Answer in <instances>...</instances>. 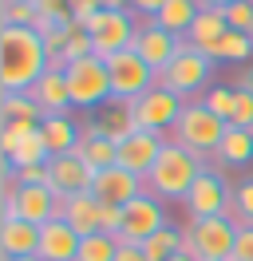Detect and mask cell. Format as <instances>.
<instances>
[{
	"label": "cell",
	"mask_w": 253,
	"mask_h": 261,
	"mask_svg": "<svg viewBox=\"0 0 253 261\" xmlns=\"http://www.w3.org/2000/svg\"><path fill=\"white\" fill-rule=\"evenodd\" d=\"M20 186H47V166H24V170H12Z\"/></svg>",
	"instance_id": "f35d334b"
},
{
	"label": "cell",
	"mask_w": 253,
	"mask_h": 261,
	"mask_svg": "<svg viewBox=\"0 0 253 261\" xmlns=\"http://www.w3.org/2000/svg\"><path fill=\"white\" fill-rule=\"evenodd\" d=\"M210 111L218 115V119H234V107H237V87H230V83H218V87H210L206 91V99H202Z\"/></svg>",
	"instance_id": "d6a6232c"
},
{
	"label": "cell",
	"mask_w": 253,
	"mask_h": 261,
	"mask_svg": "<svg viewBox=\"0 0 253 261\" xmlns=\"http://www.w3.org/2000/svg\"><path fill=\"white\" fill-rule=\"evenodd\" d=\"M75 154L91 166L95 174H99V170H111V166H119V143L107 139L95 123H91V127H83V139H79V150H75Z\"/></svg>",
	"instance_id": "7402d4cb"
},
{
	"label": "cell",
	"mask_w": 253,
	"mask_h": 261,
	"mask_svg": "<svg viewBox=\"0 0 253 261\" xmlns=\"http://www.w3.org/2000/svg\"><path fill=\"white\" fill-rule=\"evenodd\" d=\"M139 245H142V253H146V261H170V257H178V253H182V229L166 226V229L150 233V238H146V242H139Z\"/></svg>",
	"instance_id": "f1b7e54d"
},
{
	"label": "cell",
	"mask_w": 253,
	"mask_h": 261,
	"mask_svg": "<svg viewBox=\"0 0 253 261\" xmlns=\"http://www.w3.org/2000/svg\"><path fill=\"white\" fill-rule=\"evenodd\" d=\"M79 24H83V32L91 36L99 60H111V56L127 51L135 44V32H139V20H135L131 8H99L87 20H79Z\"/></svg>",
	"instance_id": "277c9868"
},
{
	"label": "cell",
	"mask_w": 253,
	"mask_h": 261,
	"mask_svg": "<svg viewBox=\"0 0 253 261\" xmlns=\"http://www.w3.org/2000/svg\"><path fill=\"white\" fill-rule=\"evenodd\" d=\"M170 139L166 135H155V130H135V135H127L123 143H119V166L131 170V174H139L146 178L150 174V166L158 163V154L166 147Z\"/></svg>",
	"instance_id": "9a60e30c"
},
{
	"label": "cell",
	"mask_w": 253,
	"mask_h": 261,
	"mask_svg": "<svg viewBox=\"0 0 253 261\" xmlns=\"http://www.w3.org/2000/svg\"><path fill=\"white\" fill-rule=\"evenodd\" d=\"M107 71H111V95L119 99V103L139 99L142 91H150V87L158 83V71L142 60L139 51H131V48L119 51V56H111Z\"/></svg>",
	"instance_id": "8fae6325"
},
{
	"label": "cell",
	"mask_w": 253,
	"mask_h": 261,
	"mask_svg": "<svg viewBox=\"0 0 253 261\" xmlns=\"http://www.w3.org/2000/svg\"><path fill=\"white\" fill-rule=\"evenodd\" d=\"M225 32H230V24H225V12H221V8H202V12H198V20L190 24L186 44H190V48H198V51H210Z\"/></svg>",
	"instance_id": "d4e9b609"
},
{
	"label": "cell",
	"mask_w": 253,
	"mask_h": 261,
	"mask_svg": "<svg viewBox=\"0 0 253 261\" xmlns=\"http://www.w3.org/2000/svg\"><path fill=\"white\" fill-rule=\"evenodd\" d=\"M234 214L237 226H253V174L234 186Z\"/></svg>",
	"instance_id": "836d02e7"
},
{
	"label": "cell",
	"mask_w": 253,
	"mask_h": 261,
	"mask_svg": "<svg viewBox=\"0 0 253 261\" xmlns=\"http://www.w3.org/2000/svg\"><path fill=\"white\" fill-rule=\"evenodd\" d=\"M206 170V163L194 154V150L178 147V143H166L162 154H158V163L150 166V174H146V194L155 198H182L190 194V186L198 182V174Z\"/></svg>",
	"instance_id": "7a4b0ae2"
},
{
	"label": "cell",
	"mask_w": 253,
	"mask_h": 261,
	"mask_svg": "<svg viewBox=\"0 0 253 261\" xmlns=\"http://www.w3.org/2000/svg\"><path fill=\"white\" fill-rule=\"evenodd\" d=\"M166 0H131V12H139V16H158V8H162Z\"/></svg>",
	"instance_id": "7bdbcfd3"
},
{
	"label": "cell",
	"mask_w": 253,
	"mask_h": 261,
	"mask_svg": "<svg viewBox=\"0 0 253 261\" xmlns=\"http://www.w3.org/2000/svg\"><path fill=\"white\" fill-rule=\"evenodd\" d=\"M36 8H40V16L56 20V24L75 20V16H71V0H36Z\"/></svg>",
	"instance_id": "8d00e7d4"
},
{
	"label": "cell",
	"mask_w": 253,
	"mask_h": 261,
	"mask_svg": "<svg viewBox=\"0 0 253 261\" xmlns=\"http://www.w3.org/2000/svg\"><path fill=\"white\" fill-rule=\"evenodd\" d=\"M115 261H146V253H142L139 242H123V238H119V253H115Z\"/></svg>",
	"instance_id": "b9f144b4"
},
{
	"label": "cell",
	"mask_w": 253,
	"mask_h": 261,
	"mask_svg": "<svg viewBox=\"0 0 253 261\" xmlns=\"http://www.w3.org/2000/svg\"><path fill=\"white\" fill-rule=\"evenodd\" d=\"M198 12H202V0H166L162 8H158V16H150L162 28V32L178 36V40H186L190 24L198 20Z\"/></svg>",
	"instance_id": "603a6c76"
},
{
	"label": "cell",
	"mask_w": 253,
	"mask_h": 261,
	"mask_svg": "<svg viewBox=\"0 0 253 261\" xmlns=\"http://www.w3.org/2000/svg\"><path fill=\"white\" fill-rule=\"evenodd\" d=\"M32 99L44 115H67L71 111V87H67V71H52L47 67L40 80L32 83Z\"/></svg>",
	"instance_id": "d6986e66"
},
{
	"label": "cell",
	"mask_w": 253,
	"mask_h": 261,
	"mask_svg": "<svg viewBox=\"0 0 253 261\" xmlns=\"http://www.w3.org/2000/svg\"><path fill=\"white\" fill-rule=\"evenodd\" d=\"M99 8H107V0H71V16L75 20H87L91 12H99Z\"/></svg>",
	"instance_id": "60d3db41"
},
{
	"label": "cell",
	"mask_w": 253,
	"mask_h": 261,
	"mask_svg": "<svg viewBox=\"0 0 253 261\" xmlns=\"http://www.w3.org/2000/svg\"><path fill=\"white\" fill-rule=\"evenodd\" d=\"M166 210H162V198L155 194H139L135 202H127L123 206V242H146L150 233L158 229H166Z\"/></svg>",
	"instance_id": "4fadbf2b"
},
{
	"label": "cell",
	"mask_w": 253,
	"mask_h": 261,
	"mask_svg": "<svg viewBox=\"0 0 253 261\" xmlns=\"http://www.w3.org/2000/svg\"><path fill=\"white\" fill-rule=\"evenodd\" d=\"M40 130H44V143L56 154H75L79 150V139H83V127H79L71 115H44L40 119Z\"/></svg>",
	"instance_id": "44dd1931"
},
{
	"label": "cell",
	"mask_w": 253,
	"mask_h": 261,
	"mask_svg": "<svg viewBox=\"0 0 253 261\" xmlns=\"http://www.w3.org/2000/svg\"><path fill=\"white\" fill-rule=\"evenodd\" d=\"M67 87H71V107H79V111L107 107L111 99H115L111 95L107 60H99V56H87V60L67 64Z\"/></svg>",
	"instance_id": "ba28073f"
},
{
	"label": "cell",
	"mask_w": 253,
	"mask_h": 261,
	"mask_svg": "<svg viewBox=\"0 0 253 261\" xmlns=\"http://www.w3.org/2000/svg\"><path fill=\"white\" fill-rule=\"evenodd\" d=\"M237 229L241 226H237V218H230V214L190 222V233H194V261H234Z\"/></svg>",
	"instance_id": "30bf717a"
},
{
	"label": "cell",
	"mask_w": 253,
	"mask_h": 261,
	"mask_svg": "<svg viewBox=\"0 0 253 261\" xmlns=\"http://www.w3.org/2000/svg\"><path fill=\"white\" fill-rule=\"evenodd\" d=\"M24 119H32V123L44 119L36 99L28 91H0V123H24Z\"/></svg>",
	"instance_id": "4316f807"
},
{
	"label": "cell",
	"mask_w": 253,
	"mask_h": 261,
	"mask_svg": "<svg viewBox=\"0 0 253 261\" xmlns=\"http://www.w3.org/2000/svg\"><path fill=\"white\" fill-rule=\"evenodd\" d=\"M107 8H131V0H107Z\"/></svg>",
	"instance_id": "bcb514c9"
},
{
	"label": "cell",
	"mask_w": 253,
	"mask_h": 261,
	"mask_svg": "<svg viewBox=\"0 0 253 261\" xmlns=\"http://www.w3.org/2000/svg\"><path fill=\"white\" fill-rule=\"evenodd\" d=\"M225 130H230L225 119H218L202 99H190L182 107V115H178V123L170 127V143H178V147L194 150L198 159H206V154H218Z\"/></svg>",
	"instance_id": "3957f363"
},
{
	"label": "cell",
	"mask_w": 253,
	"mask_h": 261,
	"mask_svg": "<svg viewBox=\"0 0 253 261\" xmlns=\"http://www.w3.org/2000/svg\"><path fill=\"white\" fill-rule=\"evenodd\" d=\"M230 127H245V130H253V91H245V87H237V107H234Z\"/></svg>",
	"instance_id": "d590c367"
},
{
	"label": "cell",
	"mask_w": 253,
	"mask_h": 261,
	"mask_svg": "<svg viewBox=\"0 0 253 261\" xmlns=\"http://www.w3.org/2000/svg\"><path fill=\"white\" fill-rule=\"evenodd\" d=\"M91 194L99 198L103 206H127V202H135L139 194H146V178L131 174L123 166H111V170H99V174H95Z\"/></svg>",
	"instance_id": "2e32d148"
},
{
	"label": "cell",
	"mask_w": 253,
	"mask_h": 261,
	"mask_svg": "<svg viewBox=\"0 0 253 261\" xmlns=\"http://www.w3.org/2000/svg\"><path fill=\"white\" fill-rule=\"evenodd\" d=\"M95 127L103 130L107 139H115V143H123L127 135H135V130H139V127H135V119H131V103H119V99H111V111L103 115Z\"/></svg>",
	"instance_id": "f546056e"
},
{
	"label": "cell",
	"mask_w": 253,
	"mask_h": 261,
	"mask_svg": "<svg viewBox=\"0 0 253 261\" xmlns=\"http://www.w3.org/2000/svg\"><path fill=\"white\" fill-rule=\"evenodd\" d=\"M178 48H182V40L170 32H162L155 20H139V32H135V44H131V51H139L146 64L155 67V71H162V67L170 64L174 56H178Z\"/></svg>",
	"instance_id": "e0dca14e"
},
{
	"label": "cell",
	"mask_w": 253,
	"mask_h": 261,
	"mask_svg": "<svg viewBox=\"0 0 253 261\" xmlns=\"http://www.w3.org/2000/svg\"><path fill=\"white\" fill-rule=\"evenodd\" d=\"M221 12H225V24H230L234 32L253 36V0H237V4L221 8Z\"/></svg>",
	"instance_id": "e575fe53"
},
{
	"label": "cell",
	"mask_w": 253,
	"mask_h": 261,
	"mask_svg": "<svg viewBox=\"0 0 253 261\" xmlns=\"http://www.w3.org/2000/svg\"><path fill=\"white\" fill-rule=\"evenodd\" d=\"M186 107V99L174 95L170 87L155 83L150 91H142L139 99H131V119L139 130H155V135H166L170 139V127L178 123V115Z\"/></svg>",
	"instance_id": "9c48e42d"
},
{
	"label": "cell",
	"mask_w": 253,
	"mask_h": 261,
	"mask_svg": "<svg viewBox=\"0 0 253 261\" xmlns=\"http://www.w3.org/2000/svg\"><path fill=\"white\" fill-rule=\"evenodd\" d=\"M4 261H40V257H4Z\"/></svg>",
	"instance_id": "7dc6e473"
},
{
	"label": "cell",
	"mask_w": 253,
	"mask_h": 261,
	"mask_svg": "<svg viewBox=\"0 0 253 261\" xmlns=\"http://www.w3.org/2000/svg\"><path fill=\"white\" fill-rule=\"evenodd\" d=\"M218 159H221V166H245V163H253V130L230 127V130H225V139H221V147H218Z\"/></svg>",
	"instance_id": "484cf974"
},
{
	"label": "cell",
	"mask_w": 253,
	"mask_h": 261,
	"mask_svg": "<svg viewBox=\"0 0 253 261\" xmlns=\"http://www.w3.org/2000/svg\"><path fill=\"white\" fill-rule=\"evenodd\" d=\"M0 154H4V170H24V166H47L52 150L44 143L40 123H0Z\"/></svg>",
	"instance_id": "8992f818"
},
{
	"label": "cell",
	"mask_w": 253,
	"mask_h": 261,
	"mask_svg": "<svg viewBox=\"0 0 253 261\" xmlns=\"http://www.w3.org/2000/svg\"><path fill=\"white\" fill-rule=\"evenodd\" d=\"M40 16V8H36V0H4V8H0V28H32Z\"/></svg>",
	"instance_id": "1f68e13d"
},
{
	"label": "cell",
	"mask_w": 253,
	"mask_h": 261,
	"mask_svg": "<svg viewBox=\"0 0 253 261\" xmlns=\"http://www.w3.org/2000/svg\"><path fill=\"white\" fill-rule=\"evenodd\" d=\"M99 210H103V202L95 194H75L63 206V222L75 229L79 238H91V233H99Z\"/></svg>",
	"instance_id": "cb8c5ba5"
},
{
	"label": "cell",
	"mask_w": 253,
	"mask_h": 261,
	"mask_svg": "<svg viewBox=\"0 0 253 261\" xmlns=\"http://www.w3.org/2000/svg\"><path fill=\"white\" fill-rule=\"evenodd\" d=\"M47 186L63 198H75V194H91L95 186V170L79 154H56L47 163Z\"/></svg>",
	"instance_id": "5bb4252c"
},
{
	"label": "cell",
	"mask_w": 253,
	"mask_h": 261,
	"mask_svg": "<svg viewBox=\"0 0 253 261\" xmlns=\"http://www.w3.org/2000/svg\"><path fill=\"white\" fill-rule=\"evenodd\" d=\"M210 75H214V60H210L206 51L190 48L186 40H182L178 56H174L170 64L158 71V83H162V87H170L174 95H182V99L190 103V99H194L206 83H210Z\"/></svg>",
	"instance_id": "52a82bcc"
},
{
	"label": "cell",
	"mask_w": 253,
	"mask_h": 261,
	"mask_svg": "<svg viewBox=\"0 0 253 261\" xmlns=\"http://www.w3.org/2000/svg\"><path fill=\"white\" fill-rule=\"evenodd\" d=\"M60 198L52 186H20L12 170H4V218H24L32 226H47L60 218Z\"/></svg>",
	"instance_id": "5b68a950"
},
{
	"label": "cell",
	"mask_w": 253,
	"mask_h": 261,
	"mask_svg": "<svg viewBox=\"0 0 253 261\" xmlns=\"http://www.w3.org/2000/svg\"><path fill=\"white\" fill-rule=\"evenodd\" d=\"M237 87H245V91H253V71H245V75L237 80Z\"/></svg>",
	"instance_id": "f6af8a7d"
},
{
	"label": "cell",
	"mask_w": 253,
	"mask_h": 261,
	"mask_svg": "<svg viewBox=\"0 0 253 261\" xmlns=\"http://www.w3.org/2000/svg\"><path fill=\"white\" fill-rule=\"evenodd\" d=\"M99 233H111V238L123 233V206H103L99 210Z\"/></svg>",
	"instance_id": "74e56055"
},
{
	"label": "cell",
	"mask_w": 253,
	"mask_h": 261,
	"mask_svg": "<svg viewBox=\"0 0 253 261\" xmlns=\"http://www.w3.org/2000/svg\"><path fill=\"white\" fill-rule=\"evenodd\" d=\"M230 4H237V0H202V8H230Z\"/></svg>",
	"instance_id": "ee69618b"
},
{
	"label": "cell",
	"mask_w": 253,
	"mask_h": 261,
	"mask_svg": "<svg viewBox=\"0 0 253 261\" xmlns=\"http://www.w3.org/2000/svg\"><path fill=\"white\" fill-rule=\"evenodd\" d=\"M47 44L36 28H0V91H32L47 71Z\"/></svg>",
	"instance_id": "6da1fadb"
},
{
	"label": "cell",
	"mask_w": 253,
	"mask_h": 261,
	"mask_svg": "<svg viewBox=\"0 0 253 261\" xmlns=\"http://www.w3.org/2000/svg\"><path fill=\"white\" fill-rule=\"evenodd\" d=\"M182 206H186L190 222L218 218V214H230V206H234V190L225 186V178H221V174L202 170V174H198V182L190 186V194L182 198Z\"/></svg>",
	"instance_id": "7c38bea8"
},
{
	"label": "cell",
	"mask_w": 253,
	"mask_h": 261,
	"mask_svg": "<svg viewBox=\"0 0 253 261\" xmlns=\"http://www.w3.org/2000/svg\"><path fill=\"white\" fill-rule=\"evenodd\" d=\"M0 253L4 257H36L40 253V226L24 218H4L0 222Z\"/></svg>",
	"instance_id": "ffe728a7"
},
{
	"label": "cell",
	"mask_w": 253,
	"mask_h": 261,
	"mask_svg": "<svg viewBox=\"0 0 253 261\" xmlns=\"http://www.w3.org/2000/svg\"><path fill=\"white\" fill-rule=\"evenodd\" d=\"M79 238L75 229L67 226L63 218H52L47 226H40V261H75L79 257Z\"/></svg>",
	"instance_id": "ac0fdd59"
},
{
	"label": "cell",
	"mask_w": 253,
	"mask_h": 261,
	"mask_svg": "<svg viewBox=\"0 0 253 261\" xmlns=\"http://www.w3.org/2000/svg\"><path fill=\"white\" fill-rule=\"evenodd\" d=\"M206 56H210L214 64H221V60H225V64H241V60H253V36L234 32V28H230V32L221 36L218 44L206 51Z\"/></svg>",
	"instance_id": "83f0119b"
},
{
	"label": "cell",
	"mask_w": 253,
	"mask_h": 261,
	"mask_svg": "<svg viewBox=\"0 0 253 261\" xmlns=\"http://www.w3.org/2000/svg\"><path fill=\"white\" fill-rule=\"evenodd\" d=\"M170 261H194V257H186V253H178V257H170Z\"/></svg>",
	"instance_id": "c3c4849f"
},
{
	"label": "cell",
	"mask_w": 253,
	"mask_h": 261,
	"mask_svg": "<svg viewBox=\"0 0 253 261\" xmlns=\"http://www.w3.org/2000/svg\"><path fill=\"white\" fill-rule=\"evenodd\" d=\"M115 253H119V238H111V233H91V238L79 242V257L75 261H115Z\"/></svg>",
	"instance_id": "4dcf8cb0"
},
{
	"label": "cell",
	"mask_w": 253,
	"mask_h": 261,
	"mask_svg": "<svg viewBox=\"0 0 253 261\" xmlns=\"http://www.w3.org/2000/svg\"><path fill=\"white\" fill-rule=\"evenodd\" d=\"M234 261H253V226H241V229H237Z\"/></svg>",
	"instance_id": "ab89813d"
}]
</instances>
